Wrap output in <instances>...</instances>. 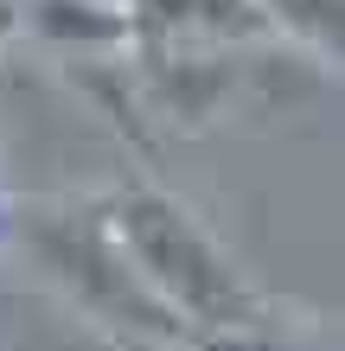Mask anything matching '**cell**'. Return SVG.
Segmentation results:
<instances>
[{"label":"cell","mask_w":345,"mask_h":351,"mask_svg":"<svg viewBox=\"0 0 345 351\" xmlns=\"http://www.w3.org/2000/svg\"><path fill=\"white\" fill-rule=\"evenodd\" d=\"M103 237L115 262L147 287V300L167 319H186L205 345L256 332V326L275 319L269 294L217 243V230L186 198L160 192V185H121L103 204Z\"/></svg>","instance_id":"obj_1"},{"label":"cell","mask_w":345,"mask_h":351,"mask_svg":"<svg viewBox=\"0 0 345 351\" xmlns=\"http://www.w3.org/2000/svg\"><path fill=\"white\" fill-rule=\"evenodd\" d=\"M26 26L64 45H121L128 51V7L115 0H26Z\"/></svg>","instance_id":"obj_2"},{"label":"cell","mask_w":345,"mask_h":351,"mask_svg":"<svg viewBox=\"0 0 345 351\" xmlns=\"http://www.w3.org/2000/svg\"><path fill=\"white\" fill-rule=\"evenodd\" d=\"M256 19H262V32H281V38H294L300 51H313L320 64H339V7L345 0H250Z\"/></svg>","instance_id":"obj_3"},{"label":"cell","mask_w":345,"mask_h":351,"mask_svg":"<svg viewBox=\"0 0 345 351\" xmlns=\"http://www.w3.org/2000/svg\"><path fill=\"white\" fill-rule=\"evenodd\" d=\"M26 32V0H0V51Z\"/></svg>","instance_id":"obj_4"}]
</instances>
